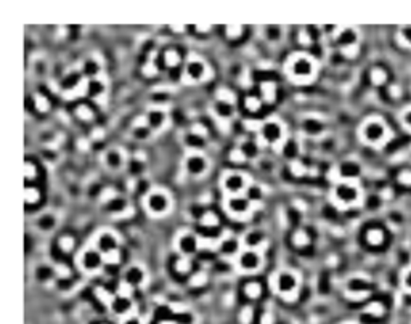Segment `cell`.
<instances>
[{
  "label": "cell",
  "mask_w": 411,
  "mask_h": 324,
  "mask_svg": "<svg viewBox=\"0 0 411 324\" xmlns=\"http://www.w3.org/2000/svg\"><path fill=\"white\" fill-rule=\"evenodd\" d=\"M119 236L118 233H114L111 230H101L100 233H97L95 239H94V246L103 254V257L108 255V254L119 251Z\"/></svg>",
  "instance_id": "obj_13"
},
{
  "label": "cell",
  "mask_w": 411,
  "mask_h": 324,
  "mask_svg": "<svg viewBox=\"0 0 411 324\" xmlns=\"http://www.w3.org/2000/svg\"><path fill=\"white\" fill-rule=\"evenodd\" d=\"M103 164L109 170H119L125 164V154L121 148H111L103 154Z\"/></svg>",
  "instance_id": "obj_16"
},
{
  "label": "cell",
  "mask_w": 411,
  "mask_h": 324,
  "mask_svg": "<svg viewBox=\"0 0 411 324\" xmlns=\"http://www.w3.org/2000/svg\"><path fill=\"white\" fill-rule=\"evenodd\" d=\"M398 182H400L403 186H411V170H402L398 173Z\"/></svg>",
  "instance_id": "obj_45"
},
{
  "label": "cell",
  "mask_w": 411,
  "mask_h": 324,
  "mask_svg": "<svg viewBox=\"0 0 411 324\" xmlns=\"http://www.w3.org/2000/svg\"><path fill=\"white\" fill-rule=\"evenodd\" d=\"M209 77V68L199 56H190V60L185 65L183 79L188 84H199Z\"/></svg>",
  "instance_id": "obj_11"
},
{
  "label": "cell",
  "mask_w": 411,
  "mask_h": 324,
  "mask_svg": "<svg viewBox=\"0 0 411 324\" xmlns=\"http://www.w3.org/2000/svg\"><path fill=\"white\" fill-rule=\"evenodd\" d=\"M143 74H145L146 77H154L156 74H158V69H156V65H154L153 61H149V63H146V65H145Z\"/></svg>",
  "instance_id": "obj_46"
},
{
  "label": "cell",
  "mask_w": 411,
  "mask_h": 324,
  "mask_svg": "<svg viewBox=\"0 0 411 324\" xmlns=\"http://www.w3.org/2000/svg\"><path fill=\"white\" fill-rule=\"evenodd\" d=\"M252 316H254L252 308H249V306H246V308H242V310H241L240 321H241L242 324H249V323H251V320H252Z\"/></svg>",
  "instance_id": "obj_44"
},
{
  "label": "cell",
  "mask_w": 411,
  "mask_h": 324,
  "mask_svg": "<svg viewBox=\"0 0 411 324\" xmlns=\"http://www.w3.org/2000/svg\"><path fill=\"white\" fill-rule=\"evenodd\" d=\"M103 92H105V85H103L101 80L98 79H90L89 82L85 84V93L97 98L98 95H103Z\"/></svg>",
  "instance_id": "obj_25"
},
{
  "label": "cell",
  "mask_w": 411,
  "mask_h": 324,
  "mask_svg": "<svg viewBox=\"0 0 411 324\" xmlns=\"http://www.w3.org/2000/svg\"><path fill=\"white\" fill-rule=\"evenodd\" d=\"M206 281H207V276L202 273V271H198V273H194L193 278H192V286L194 287H199V286H204L206 284Z\"/></svg>",
  "instance_id": "obj_42"
},
{
  "label": "cell",
  "mask_w": 411,
  "mask_h": 324,
  "mask_svg": "<svg viewBox=\"0 0 411 324\" xmlns=\"http://www.w3.org/2000/svg\"><path fill=\"white\" fill-rule=\"evenodd\" d=\"M109 306H111V310L114 311V315L127 318V316L130 315L132 308H134V303H132V299H130V297L121 296V294H119V296H116V297L111 300V303H109Z\"/></svg>",
  "instance_id": "obj_18"
},
{
  "label": "cell",
  "mask_w": 411,
  "mask_h": 324,
  "mask_svg": "<svg viewBox=\"0 0 411 324\" xmlns=\"http://www.w3.org/2000/svg\"><path fill=\"white\" fill-rule=\"evenodd\" d=\"M143 206L145 210H146L151 217H164L172 210V196L169 191L161 189V188H154L149 193L145 194L143 198Z\"/></svg>",
  "instance_id": "obj_4"
},
{
  "label": "cell",
  "mask_w": 411,
  "mask_h": 324,
  "mask_svg": "<svg viewBox=\"0 0 411 324\" xmlns=\"http://www.w3.org/2000/svg\"><path fill=\"white\" fill-rule=\"evenodd\" d=\"M270 284L273 292L278 294L285 300H294L297 297V292L300 289V276L297 271L292 270H281L271 276Z\"/></svg>",
  "instance_id": "obj_2"
},
{
  "label": "cell",
  "mask_w": 411,
  "mask_h": 324,
  "mask_svg": "<svg viewBox=\"0 0 411 324\" xmlns=\"http://www.w3.org/2000/svg\"><path fill=\"white\" fill-rule=\"evenodd\" d=\"M220 185H222L223 193L227 196H240V194H246L252 183H251V178H249L247 173L230 170V172L223 173Z\"/></svg>",
  "instance_id": "obj_6"
},
{
  "label": "cell",
  "mask_w": 411,
  "mask_h": 324,
  "mask_svg": "<svg viewBox=\"0 0 411 324\" xmlns=\"http://www.w3.org/2000/svg\"><path fill=\"white\" fill-rule=\"evenodd\" d=\"M366 242L374 247L381 246L384 242V231L381 228H369L366 231Z\"/></svg>",
  "instance_id": "obj_24"
},
{
  "label": "cell",
  "mask_w": 411,
  "mask_h": 324,
  "mask_svg": "<svg viewBox=\"0 0 411 324\" xmlns=\"http://www.w3.org/2000/svg\"><path fill=\"white\" fill-rule=\"evenodd\" d=\"M236 268L244 275H254L262 270L264 267V255L262 251H254V249H241V252L235 258Z\"/></svg>",
  "instance_id": "obj_9"
},
{
  "label": "cell",
  "mask_w": 411,
  "mask_h": 324,
  "mask_svg": "<svg viewBox=\"0 0 411 324\" xmlns=\"http://www.w3.org/2000/svg\"><path fill=\"white\" fill-rule=\"evenodd\" d=\"M267 242V236L260 230H251L241 238V244L244 249H254V251H262V247Z\"/></svg>",
  "instance_id": "obj_17"
},
{
  "label": "cell",
  "mask_w": 411,
  "mask_h": 324,
  "mask_svg": "<svg viewBox=\"0 0 411 324\" xmlns=\"http://www.w3.org/2000/svg\"><path fill=\"white\" fill-rule=\"evenodd\" d=\"M204 138L206 137H202L199 134H196V132H188L187 137H185V144H187L188 148H193V151H196V149H199L202 146V143H204Z\"/></svg>",
  "instance_id": "obj_27"
},
{
  "label": "cell",
  "mask_w": 411,
  "mask_h": 324,
  "mask_svg": "<svg viewBox=\"0 0 411 324\" xmlns=\"http://www.w3.org/2000/svg\"><path fill=\"white\" fill-rule=\"evenodd\" d=\"M39 199H40V191L36 186H27L24 189V201H26V204L32 206V204H36Z\"/></svg>",
  "instance_id": "obj_31"
},
{
  "label": "cell",
  "mask_w": 411,
  "mask_h": 324,
  "mask_svg": "<svg viewBox=\"0 0 411 324\" xmlns=\"http://www.w3.org/2000/svg\"><path fill=\"white\" fill-rule=\"evenodd\" d=\"M58 246H60V249L63 252H71L73 249H74V238L73 236H68V234H65V236H61L60 238V241H58Z\"/></svg>",
  "instance_id": "obj_35"
},
{
  "label": "cell",
  "mask_w": 411,
  "mask_h": 324,
  "mask_svg": "<svg viewBox=\"0 0 411 324\" xmlns=\"http://www.w3.org/2000/svg\"><path fill=\"white\" fill-rule=\"evenodd\" d=\"M262 95L265 96L267 101H273L275 100V84L273 82H265L262 85Z\"/></svg>",
  "instance_id": "obj_38"
},
{
  "label": "cell",
  "mask_w": 411,
  "mask_h": 324,
  "mask_svg": "<svg viewBox=\"0 0 411 324\" xmlns=\"http://www.w3.org/2000/svg\"><path fill=\"white\" fill-rule=\"evenodd\" d=\"M76 116H77L79 119H82V120H92V119H94V111H92V109L87 105H80L76 109Z\"/></svg>",
  "instance_id": "obj_36"
},
{
  "label": "cell",
  "mask_w": 411,
  "mask_h": 324,
  "mask_svg": "<svg viewBox=\"0 0 411 324\" xmlns=\"http://www.w3.org/2000/svg\"><path fill=\"white\" fill-rule=\"evenodd\" d=\"M201 225L206 228H216L218 225V218L212 210H206L204 215L201 217Z\"/></svg>",
  "instance_id": "obj_30"
},
{
  "label": "cell",
  "mask_w": 411,
  "mask_h": 324,
  "mask_svg": "<svg viewBox=\"0 0 411 324\" xmlns=\"http://www.w3.org/2000/svg\"><path fill=\"white\" fill-rule=\"evenodd\" d=\"M24 169H26V180H34V178H36V173H37L34 162L32 161H26Z\"/></svg>",
  "instance_id": "obj_43"
},
{
  "label": "cell",
  "mask_w": 411,
  "mask_h": 324,
  "mask_svg": "<svg viewBox=\"0 0 411 324\" xmlns=\"http://www.w3.org/2000/svg\"><path fill=\"white\" fill-rule=\"evenodd\" d=\"M398 37H400L403 45L411 47V24H407V26L400 27V31H398Z\"/></svg>",
  "instance_id": "obj_37"
},
{
  "label": "cell",
  "mask_w": 411,
  "mask_h": 324,
  "mask_svg": "<svg viewBox=\"0 0 411 324\" xmlns=\"http://www.w3.org/2000/svg\"><path fill=\"white\" fill-rule=\"evenodd\" d=\"M164 63L167 66H177L178 63H180V55H178V51L175 50H167L166 53H164Z\"/></svg>",
  "instance_id": "obj_34"
},
{
  "label": "cell",
  "mask_w": 411,
  "mask_h": 324,
  "mask_svg": "<svg viewBox=\"0 0 411 324\" xmlns=\"http://www.w3.org/2000/svg\"><path fill=\"white\" fill-rule=\"evenodd\" d=\"M402 122H403V125L407 127L408 130H411V108L405 109V111H403V114H402Z\"/></svg>",
  "instance_id": "obj_48"
},
{
  "label": "cell",
  "mask_w": 411,
  "mask_h": 324,
  "mask_svg": "<svg viewBox=\"0 0 411 324\" xmlns=\"http://www.w3.org/2000/svg\"><path fill=\"white\" fill-rule=\"evenodd\" d=\"M360 137L369 146H379L389 137V129L384 124V120L373 117V119H368L366 122H363L360 129Z\"/></svg>",
  "instance_id": "obj_5"
},
{
  "label": "cell",
  "mask_w": 411,
  "mask_h": 324,
  "mask_svg": "<svg viewBox=\"0 0 411 324\" xmlns=\"http://www.w3.org/2000/svg\"><path fill=\"white\" fill-rule=\"evenodd\" d=\"M336 39H338V42L342 48L354 47V45H357V42H358V32L354 27H342V29H339Z\"/></svg>",
  "instance_id": "obj_20"
},
{
  "label": "cell",
  "mask_w": 411,
  "mask_h": 324,
  "mask_svg": "<svg viewBox=\"0 0 411 324\" xmlns=\"http://www.w3.org/2000/svg\"><path fill=\"white\" fill-rule=\"evenodd\" d=\"M369 79H371V84L376 85V87L384 85L386 80H387V71L384 68L376 66V68L371 69V72H369Z\"/></svg>",
  "instance_id": "obj_26"
},
{
  "label": "cell",
  "mask_w": 411,
  "mask_h": 324,
  "mask_svg": "<svg viewBox=\"0 0 411 324\" xmlns=\"http://www.w3.org/2000/svg\"><path fill=\"white\" fill-rule=\"evenodd\" d=\"M286 74L296 84H310L316 76V61L307 53H294L286 63Z\"/></svg>",
  "instance_id": "obj_1"
},
{
  "label": "cell",
  "mask_w": 411,
  "mask_h": 324,
  "mask_svg": "<svg viewBox=\"0 0 411 324\" xmlns=\"http://www.w3.org/2000/svg\"><path fill=\"white\" fill-rule=\"evenodd\" d=\"M223 209L231 218L247 220L254 212V202L249 199L246 194L227 196L223 201Z\"/></svg>",
  "instance_id": "obj_7"
},
{
  "label": "cell",
  "mask_w": 411,
  "mask_h": 324,
  "mask_svg": "<svg viewBox=\"0 0 411 324\" xmlns=\"http://www.w3.org/2000/svg\"><path fill=\"white\" fill-rule=\"evenodd\" d=\"M85 72L89 74L92 79H95L97 74L100 72V66H98L94 60H89V61L85 63Z\"/></svg>",
  "instance_id": "obj_40"
},
{
  "label": "cell",
  "mask_w": 411,
  "mask_h": 324,
  "mask_svg": "<svg viewBox=\"0 0 411 324\" xmlns=\"http://www.w3.org/2000/svg\"><path fill=\"white\" fill-rule=\"evenodd\" d=\"M305 130H307V134H320V132L323 130V125L320 120H316V119H307L305 120Z\"/></svg>",
  "instance_id": "obj_32"
},
{
  "label": "cell",
  "mask_w": 411,
  "mask_h": 324,
  "mask_svg": "<svg viewBox=\"0 0 411 324\" xmlns=\"http://www.w3.org/2000/svg\"><path fill=\"white\" fill-rule=\"evenodd\" d=\"M358 173H360V165L354 161H347L339 167V175L342 180H354Z\"/></svg>",
  "instance_id": "obj_22"
},
{
  "label": "cell",
  "mask_w": 411,
  "mask_h": 324,
  "mask_svg": "<svg viewBox=\"0 0 411 324\" xmlns=\"http://www.w3.org/2000/svg\"><path fill=\"white\" fill-rule=\"evenodd\" d=\"M259 135H260V140L265 144H268V146H278V144L285 143V125L276 119L265 120L262 127H260Z\"/></svg>",
  "instance_id": "obj_10"
},
{
  "label": "cell",
  "mask_w": 411,
  "mask_h": 324,
  "mask_svg": "<svg viewBox=\"0 0 411 324\" xmlns=\"http://www.w3.org/2000/svg\"><path fill=\"white\" fill-rule=\"evenodd\" d=\"M240 149L242 151V154L246 156V159H251V158H254V156L257 154V144L256 143H252V141H246V143H242L241 146H240Z\"/></svg>",
  "instance_id": "obj_33"
},
{
  "label": "cell",
  "mask_w": 411,
  "mask_h": 324,
  "mask_svg": "<svg viewBox=\"0 0 411 324\" xmlns=\"http://www.w3.org/2000/svg\"><path fill=\"white\" fill-rule=\"evenodd\" d=\"M403 289H407L408 292H411V270H408L403 275Z\"/></svg>",
  "instance_id": "obj_50"
},
{
  "label": "cell",
  "mask_w": 411,
  "mask_h": 324,
  "mask_svg": "<svg viewBox=\"0 0 411 324\" xmlns=\"http://www.w3.org/2000/svg\"><path fill=\"white\" fill-rule=\"evenodd\" d=\"M122 324H142V323L138 321L135 316H127L125 320H124V323H122Z\"/></svg>",
  "instance_id": "obj_51"
},
{
  "label": "cell",
  "mask_w": 411,
  "mask_h": 324,
  "mask_svg": "<svg viewBox=\"0 0 411 324\" xmlns=\"http://www.w3.org/2000/svg\"><path fill=\"white\" fill-rule=\"evenodd\" d=\"M214 109H216V114H217L218 119L228 120V119H231V116H233V105H231V103H225V101L217 100Z\"/></svg>",
  "instance_id": "obj_23"
},
{
  "label": "cell",
  "mask_w": 411,
  "mask_h": 324,
  "mask_svg": "<svg viewBox=\"0 0 411 324\" xmlns=\"http://www.w3.org/2000/svg\"><path fill=\"white\" fill-rule=\"evenodd\" d=\"M199 247H201V239L194 233H190V231L178 233V236L175 238V249L182 257L194 255L199 251Z\"/></svg>",
  "instance_id": "obj_14"
},
{
  "label": "cell",
  "mask_w": 411,
  "mask_h": 324,
  "mask_svg": "<svg viewBox=\"0 0 411 324\" xmlns=\"http://www.w3.org/2000/svg\"><path fill=\"white\" fill-rule=\"evenodd\" d=\"M260 294H262V286H260V282H247L244 286V296L249 299H257L260 297Z\"/></svg>",
  "instance_id": "obj_29"
},
{
  "label": "cell",
  "mask_w": 411,
  "mask_h": 324,
  "mask_svg": "<svg viewBox=\"0 0 411 324\" xmlns=\"http://www.w3.org/2000/svg\"><path fill=\"white\" fill-rule=\"evenodd\" d=\"M175 268L178 273H182V275H187L190 268H192V263H190V260L188 257H180L177 260V263H175Z\"/></svg>",
  "instance_id": "obj_39"
},
{
  "label": "cell",
  "mask_w": 411,
  "mask_h": 324,
  "mask_svg": "<svg viewBox=\"0 0 411 324\" xmlns=\"http://www.w3.org/2000/svg\"><path fill=\"white\" fill-rule=\"evenodd\" d=\"M36 105H37L39 111H47V109H48V101L45 100V98H44L42 95H39V96L36 98Z\"/></svg>",
  "instance_id": "obj_49"
},
{
  "label": "cell",
  "mask_w": 411,
  "mask_h": 324,
  "mask_svg": "<svg viewBox=\"0 0 411 324\" xmlns=\"http://www.w3.org/2000/svg\"><path fill=\"white\" fill-rule=\"evenodd\" d=\"M146 271L140 265H130L129 268L124 271V282H127L132 287H143V284L146 282Z\"/></svg>",
  "instance_id": "obj_15"
},
{
  "label": "cell",
  "mask_w": 411,
  "mask_h": 324,
  "mask_svg": "<svg viewBox=\"0 0 411 324\" xmlns=\"http://www.w3.org/2000/svg\"><path fill=\"white\" fill-rule=\"evenodd\" d=\"M76 265L84 273L94 275L105 267V257H103V254L95 246H90L79 252V255L76 258Z\"/></svg>",
  "instance_id": "obj_8"
},
{
  "label": "cell",
  "mask_w": 411,
  "mask_h": 324,
  "mask_svg": "<svg viewBox=\"0 0 411 324\" xmlns=\"http://www.w3.org/2000/svg\"><path fill=\"white\" fill-rule=\"evenodd\" d=\"M331 199L340 209H349L362 201V189L354 180H340L333 186Z\"/></svg>",
  "instance_id": "obj_3"
},
{
  "label": "cell",
  "mask_w": 411,
  "mask_h": 324,
  "mask_svg": "<svg viewBox=\"0 0 411 324\" xmlns=\"http://www.w3.org/2000/svg\"><path fill=\"white\" fill-rule=\"evenodd\" d=\"M209 159L206 158L204 154L199 151H193L190 153L183 161V169L188 173L190 177L193 178H201L204 177L207 172H209Z\"/></svg>",
  "instance_id": "obj_12"
},
{
  "label": "cell",
  "mask_w": 411,
  "mask_h": 324,
  "mask_svg": "<svg viewBox=\"0 0 411 324\" xmlns=\"http://www.w3.org/2000/svg\"><path fill=\"white\" fill-rule=\"evenodd\" d=\"M242 34V27L241 26H233V27H228L227 29V36L230 37V39H236V37H240Z\"/></svg>",
  "instance_id": "obj_47"
},
{
  "label": "cell",
  "mask_w": 411,
  "mask_h": 324,
  "mask_svg": "<svg viewBox=\"0 0 411 324\" xmlns=\"http://www.w3.org/2000/svg\"><path fill=\"white\" fill-rule=\"evenodd\" d=\"M244 103H246V108L251 113H256V111H259V109H260V100H259L257 96H247Z\"/></svg>",
  "instance_id": "obj_41"
},
{
  "label": "cell",
  "mask_w": 411,
  "mask_h": 324,
  "mask_svg": "<svg viewBox=\"0 0 411 324\" xmlns=\"http://www.w3.org/2000/svg\"><path fill=\"white\" fill-rule=\"evenodd\" d=\"M241 239L235 238V236H225L218 241V251L223 254V255H238L241 252Z\"/></svg>",
  "instance_id": "obj_19"
},
{
  "label": "cell",
  "mask_w": 411,
  "mask_h": 324,
  "mask_svg": "<svg viewBox=\"0 0 411 324\" xmlns=\"http://www.w3.org/2000/svg\"><path fill=\"white\" fill-rule=\"evenodd\" d=\"M292 244L296 246V247H305V246H309L310 244V236L307 231L304 230H299L294 233L292 236Z\"/></svg>",
  "instance_id": "obj_28"
},
{
  "label": "cell",
  "mask_w": 411,
  "mask_h": 324,
  "mask_svg": "<svg viewBox=\"0 0 411 324\" xmlns=\"http://www.w3.org/2000/svg\"><path fill=\"white\" fill-rule=\"evenodd\" d=\"M166 113L163 111V109H151V111L148 113L146 116V120H148V125H149V129L151 130H159V129H163L164 124H166Z\"/></svg>",
  "instance_id": "obj_21"
}]
</instances>
